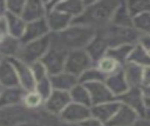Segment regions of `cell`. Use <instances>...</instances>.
<instances>
[]
</instances>
